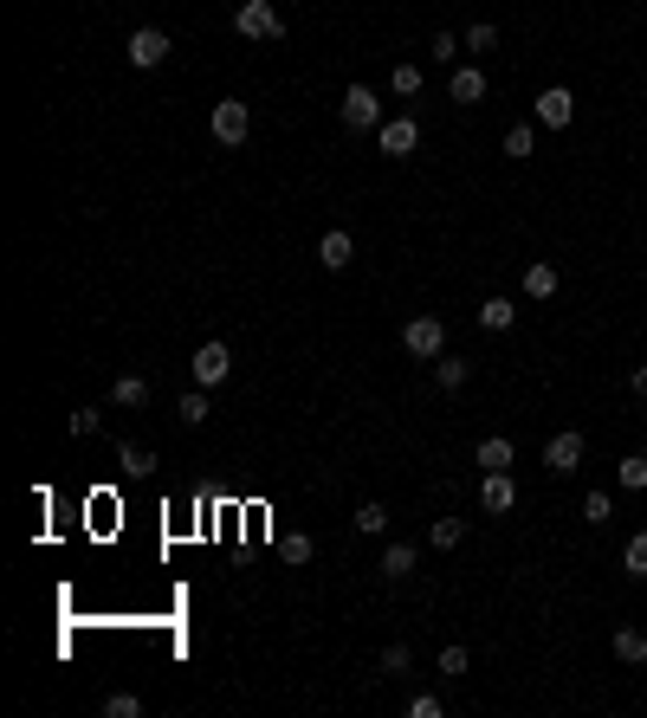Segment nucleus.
<instances>
[{
  "mask_svg": "<svg viewBox=\"0 0 647 718\" xmlns=\"http://www.w3.org/2000/svg\"><path fill=\"white\" fill-rule=\"evenodd\" d=\"M434 667L447 673V680H460V673L473 667V654H466V647H453V641H447V647H440V660H434Z\"/></svg>",
  "mask_w": 647,
  "mask_h": 718,
  "instance_id": "nucleus-28",
  "label": "nucleus"
},
{
  "mask_svg": "<svg viewBox=\"0 0 647 718\" xmlns=\"http://www.w3.org/2000/svg\"><path fill=\"white\" fill-rule=\"evenodd\" d=\"M525 298H557V266L550 259H531L525 266Z\"/></svg>",
  "mask_w": 647,
  "mask_h": 718,
  "instance_id": "nucleus-16",
  "label": "nucleus"
},
{
  "mask_svg": "<svg viewBox=\"0 0 647 718\" xmlns=\"http://www.w3.org/2000/svg\"><path fill=\"white\" fill-rule=\"evenodd\" d=\"M473 317H479V330H492V337H499V330H512V324H518V305H512V298H486V305H479Z\"/></svg>",
  "mask_w": 647,
  "mask_h": 718,
  "instance_id": "nucleus-14",
  "label": "nucleus"
},
{
  "mask_svg": "<svg viewBox=\"0 0 647 718\" xmlns=\"http://www.w3.org/2000/svg\"><path fill=\"white\" fill-rule=\"evenodd\" d=\"M343 123L350 130H382V98L369 85H350L343 91Z\"/></svg>",
  "mask_w": 647,
  "mask_h": 718,
  "instance_id": "nucleus-6",
  "label": "nucleus"
},
{
  "mask_svg": "<svg viewBox=\"0 0 647 718\" xmlns=\"http://www.w3.org/2000/svg\"><path fill=\"white\" fill-rule=\"evenodd\" d=\"M628 389H635L641 402H647V363H635V369H628Z\"/></svg>",
  "mask_w": 647,
  "mask_h": 718,
  "instance_id": "nucleus-37",
  "label": "nucleus"
},
{
  "mask_svg": "<svg viewBox=\"0 0 647 718\" xmlns=\"http://www.w3.org/2000/svg\"><path fill=\"white\" fill-rule=\"evenodd\" d=\"M460 537H466V518H434V524H428V544H434V550H453Z\"/></svg>",
  "mask_w": 647,
  "mask_h": 718,
  "instance_id": "nucleus-23",
  "label": "nucleus"
},
{
  "mask_svg": "<svg viewBox=\"0 0 647 718\" xmlns=\"http://www.w3.org/2000/svg\"><path fill=\"white\" fill-rule=\"evenodd\" d=\"M350 259H356V240H350V227H330L324 240H318V266H324V272H343Z\"/></svg>",
  "mask_w": 647,
  "mask_h": 718,
  "instance_id": "nucleus-11",
  "label": "nucleus"
},
{
  "mask_svg": "<svg viewBox=\"0 0 647 718\" xmlns=\"http://www.w3.org/2000/svg\"><path fill=\"white\" fill-rule=\"evenodd\" d=\"M279 550H285V557H292V563H311V557H318V544H311L305 531H292V537H285Z\"/></svg>",
  "mask_w": 647,
  "mask_h": 718,
  "instance_id": "nucleus-31",
  "label": "nucleus"
},
{
  "mask_svg": "<svg viewBox=\"0 0 647 718\" xmlns=\"http://www.w3.org/2000/svg\"><path fill=\"white\" fill-rule=\"evenodd\" d=\"M408 712H415V718H440V712H447V706H440L434 693H421V699H415V706H408Z\"/></svg>",
  "mask_w": 647,
  "mask_h": 718,
  "instance_id": "nucleus-36",
  "label": "nucleus"
},
{
  "mask_svg": "<svg viewBox=\"0 0 647 718\" xmlns=\"http://www.w3.org/2000/svg\"><path fill=\"white\" fill-rule=\"evenodd\" d=\"M227 376H233L227 343H201V350H195V382H201V389H220Z\"/></svg>",
  "mask_w": 647,
  "mask_h": 718,
  "instance_id": "nucleus-10",
  "label": "nucleus"
},
{
  "mask_svg": "<svg viewBox=\"0 0 647 718\" xmlns=\"http://www.w3.org/2000/svg\"><path fill=\"white\" fill-rule=\"evenodd\" d=\"M531 149H538V130H531V123H512V130H505V156H512V162H525Z\"/></svg>",
  "mask_w": 647,
  "mask_h": 718,
  "instance_id": "nucleus-26",
  "label": "nucleus"
},
{
  "mask_svg": "<svg viewBox=\"0 0 647 718\" xmlns=\"http://www.w3.org/2000/svg\"><path fill=\"white\" fill-rule=\"evenodd\" d=\"M376 149H382V156H415V149H421V123L415 117H382Z\"/></svg>",
  "mask_w": 647,
  "mask_h": 718,
  "instance_id": "nucleus-5",
  "label": "nucleus"
},
{
  "mask_svg": "<svg viewBox=\"0 0 647 718\" xmlns=\"http://www.w3.org/2000/svg\"><path fill=\"white\" fill-rule=\"evenodd\" d=\"M169 33H162V26H136V33H130V46H123V59H130L136 65V72H156V65L162 59H169Z\"/></svg>",
  "mask_w": 647,
  "mask_h": 718,
  "instance_id": "nucleus-3",
  "label": "nucleus"
},
{
  "mask_svg": "<svg viewBox=\"0 0 647 718\" xmlns=\"http://www.w3.org/2000/svg\"><path fill=\"white\" fill-rule=\"evenodd\" d=\"M615 479H622V492H647V453H628V460L615 466Z\"/></svg>",
  "mask_w": 647,
  "mask_h": 718,
  "instance_id": "nucleus-24",
  "label": "nucleus"
},
{
  "mask_svg": "<svg viewBox=\"0 0 647 718\" xmlns=\"http://www.w3.org/2000/svg\"><path fill=\"white\" fill-rule=\"evenodd\" d=\"M622 570L635 576V583H647V531H635V537L622 544Z\"/></svg>",
  "mask_w": 647,
  "mask_h": 718,
  "instance_id": "nucleus-22",
  "label": "nucleus"
},
{
  "mask_svg": "<svg viewBox=\"0 0 647 718\" xmlns=\"http://www.w3.org/2000/svg\"><path fill=\"white\" fill-rule=\"evenodd\" d=\"M402 350L421 356V363H440V356H447V324H440L434 311L408 317V324H402Z\"/></svg>",
  "mask_w": 647,
  "mask_h": 718,
  "instance_id": "nucleus-2",
  "label": "nucleus"
},
{
  "mask_svg": "<svg viewBox=\"0 0 647 718\" xmlns=\"http://www.w3.org/2000/svg\"><path fill=\"white\" fill-rule=\"evenodd\" d=\"M65 427H72V434H98V414H91V408H78V414H72Z\"/></svg>",
  "mask_w": 647,
  "mask_h": 718,
  "instance_id": "nucleus-35",
  "label": "nucleus"
},
{
  "mask_svg": "<svg viewBox=\"0 0 647 718\" xmlns=\"http://www.w3.org/2000/svg\"><path fill=\"white\" fill-rule=\"evenodd\" d=\"M473 460L486 466V473H512V460H518V453H512V440H505V434H486V440L473 447Z\"/></svg>",
  "mask_w": 647,
  "mask_h": 718,
  "instance_id": "nucleus-13",
  "label": "nucleus"
},
{
  "mask_svg": "<svg viewBox=\"0 0 647 718\" xmlns=\"http://www.w3.org/2000/svg\"><path fill=\"white\" fill-rule=\"evenodd\" d=\"M615 660L641 667V660H647V634H641V628H615Z\"/></svg>",
  "mask_w": 647,
  "mask_h": 718,
  "instance_id": "nucleus-21",
  "label": "nucleus"
},
{
  "mask_svg": "<svg viewBox=\"0 0 647 718\" xmlns=\"http://www.w3.org/2000/svg\"><path fill=\"white\" fill-rule=\"evenodd\" d=\"M544 466L550 473H576V466H583V434H576V427H563V434H550L544 440Z\"/></svg>",
  "mask_w": 647,
  "mask_h": 718,
  "instance_id": "nucleus-8",
  "label": "nucleus"
},
{
  "mask_svg": "<svg viewBox=\"0 0 647 718\" xmlns=\"http://www.w3.org/2000/svg\"><path fill=\"white\" fill-rule=\"evenodd\" d=\"M356 531H363V537H382V531H389V505H382V499H363V505H356Z\"/></svg>",
  "mask_w": 647,
  "mask_h": 718,
  "instance_id": "nucleus-20",
  "label": "nucleus"
},
{
  "mask_svg": "<svg viewBox=\"0 0 647 718\" xmlns=\"http://www.w3.org/2000/svg\"><path fill=\"white\" fill-rule=\"evenodd\" d=\"M492 46H499V26H492V20H473V26H466V52H492Z\"/></svg>",
  "mask_w": 647,
  "mask_h": 718,
  "instance_id": "nucleus-29",
  "label": "nucleus"
},
{
  "mask_svg": "<svg viewBox=\"0 0 647 718\" xmlns=\"http://www.w3.org/2000/svg\"><path fill=\"white\" fill-rule=\"evenodd\" d=\"M531 117L544 123V130H570V117H576V98L563 85H550V91H538L531 98Z\"/></svg>",
  "mask_w": 647,
  "mask_h": 718,
  "instance_id": "nucleus-7",
  "label": "nucleus"
},
{
  "mask_svg": "<svg viewBox=\"0 0 647 718\" xmlns=\"http://www.w3.org/2000/svg\"><path fill=\"white\" fill-rule=\"evenodd\" d=\"M421 85H428V72H421V65H395V72H389V91H395V98H421Z\"/></svg>",
  "mask_w": 647,
  "mask_h": 718,
  "instance_id": "nucleus-19",
  "label": "nucleus"
},
{
  "mask_svg": "<svg viewBox=\"0 0 647 718\" xmlns=\"http://www.w3.org/2000/svg\"><path fill=\"white\" fill-rule=\"evenodd\" d=\"M479 505H486L492 518H512L518 512V479L512 473H486L479 479Z\"/></svg>",
  "mask_w": 647,
  "mask_h": 718,
  "instance_id": "nucleus-9",
  "label": "nucleus"
},
{
  "mask_svg": "<svg viewBox=\"0 0 647 718\" xmlns=\"http://www.w3.org/2000/svg\"><path fill=\"white\" fill-rule=\"evenodd\" d=\"M583 518H589V524H609V518H615L609 492H589V499H583Z\"/></svg>",
  "mask_w": 647,
  "mask_h": 718,
  "instance_id": "nucleus-32",
  "label": "nucleus"
},
{
  "mask_svg": "<svg viewBox=\"0 0 647 718\" xmlns=\"http://www.w3.org/2000/svg\"><path fill=\"white\" fill-rule=\"evenodd\" d=\"M460 46H466V39H453V33H434V59L447 65V72H453V52H460Z\"/></svg>",
  "mask_w": 647,
  "mask_h": 718,
  "instance_id": "nucleus-34",
  "label": "nucleus"
},
{
  "mask_svg": "<svg viewBox=\"0 0 647 718\" xmlns=\"http://www.w3.org/2000/svg\"><path fill=\"white\" fill-rule=\"evenodd\" d=\"M104 712H110V718H143V699H136V693H110Z\"/></svg>",
  "mask_w": 647,
  "mask_h": 718,
  "instance_id": "nucleus-30",
  "label": "nucleus"
},
{
  "mask_svg": "<svg viewBox=\"0 0 647 718\" xmlns=\"http://www.w3.org/2000/svg\"><path fill=\"white\" fill-rule=\"evenodd\" d=\"M233 33L240 39H285V13L272 7V0H240V7H233Z\"/></svg>",
  "mask_w": 647,
  "mask_h": 718,
  "instance_id": "nucleus-1",
  "label": "nucleus"
},
{
  "mask_svg": "<svg viewBox=\"0 0 647 718\" xmlns=\"http://www.w3.org/2000/svg\"><path fill=\"white\" fill-rule=\"evenodd\" d=\"M208 123H214V143H227V149H233V143H246V130H253V110H246L240 98H220Z\"/></svg>",
  "mask_w": 647,
  "mask_h": 718,
  "instance_id": "nucleus-4",
  "label": "nucleus"
},
{
  "mask_svg": "<svg viewBox=\"0 0 647 718\" xmlns=\"http://www.w3.org/2000/svg\"><path fill=\"white\" fill-rule=\"evenodd\" d=\"M447 91H453V104H479L486 98V72H479V65H453Z\"/></svg>",
  "mask_w": 647,
  "mask_h": 718,
  "instance_id": "nucleus-12",
  "label": "nucleus"
},
{
  "mask_svg": "<svg viewBox=\"0 0 647 718\" xmlns=\"http://www.w3.org/2000/svg\"><path fill=\"white\" fill-rule=\"evenodd\" d=\"M466 376H473V369H466L460 356H440V363H434V382H440L447 395H453V389H466Z\"/></svg>",
  "mask_w": 647,
  "mask_h": 718,
  "instance_id": "nucleus-27",
  "label": "nucleus"
},
{
  "mask_svg": "<svg viewBox=\"0 0 647 718\" xmlns=\"http://www.w3.org/2000/svg\"><path fill=\"white\" fill-rule=\"evenodd\" d=\"M415 557H421L415 544H389L382 550V576H389V583H408V576H415Z\"/></svg>",
  "mask_w": 647,
  "mask_h": 718,
  "instance_id": "nucleus-15",
  "label": "nucleus"
},
{
  "mask_svg": "<svg viewBox=\"0 0 647 718\" xmlns=\"http://www.w3.org/2000/svg\"><path fill=\"white\" fill-rule=\"evenodd\" d=\"M117 466H123V473H156V453L136 447V440H123V447H117Z\"/></svg>",
  "mask_w": 647,
  "mask_h": 718,
  "instance_id": "nucleus-25",
  "label": "nucleus"
},
{
  "mask_svg": "<svg viewBox=\"0 0 647 718\" xmlns=\"http://www.w3.org/2000/svg\"><path fill=\"white\" fill-rule=\"evenodd\" d=\"M110 402L117 408H149V382L143 376H117L110 382Z\"/></svg>",
  "mask_w": 647,
  "mask_h": 718,
  "instance_id": "nucleus-17",
  "label": "nucleus"
},
{
  "mask_svg": "<svg viewBox=\"0 0 647 718\" xmlns=\"http://www.w3.org/2000/svg\"><path fill=\"white\" fill-rule=\"evenodd\" d=\"M208 414H214V408H208V389H201V382L182 395V402H175V421H182V427H201Z\"/></svg>",
  "mask_w": 647,
  "mask_h": 718,
  "instance_id": "nucleus-18",
  "label": "nucleus"
},
{
  "mask_svg": "<svg viewBox=\"0 0 647 718\" xmlns=\"http://www.w3.org/2000/svg\"><path fill=\"white\" fill-rule=\"evenodd\" d=\"M408 660H415V654H408V641L382 647V673H408Z\"/></svg>",
  "mask_w": 647,
  "mask_h": 718,
  "instance_id": "nucleus-33",
  "label": "nucleus"
}]
</instances>
